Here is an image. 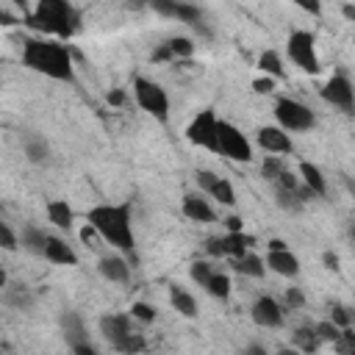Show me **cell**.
<instances>
[{
  "mask_svg": "<svg viewBox=\"0 0 355 355\" xmlns=\"http://www.w3.org/2000/svg\"><path fill=\"white\" fill-rule=\"evenodd\" d=\"M89 225L94 227V233H100L108 244L125 250L130 255V261H136L133 255V227H130V205H94L86 214Z\"/></svg>",
  "mask_w": 355,
  "mask_h": 355,
  "instance_id": "6da1fadb",
  "label": "cell"
},
{
  "mask_svg": "<svg viewBox=\"0 0 355 355\" xmlns=\"http://www.w3.org/2000/svg\"><path fill=\"white\" fill-rule=\"evenodd\" d=\"M22 61L55 80H72V58H69V47L58 44V42H47V39H28L22 47Z\"/></svg>",
  "mask_w": 355,
  "mask_h": 355,
  "instance_id": "7a4b0ae2",
  "label": "cell"
},
{
  "mask_svg": "<svg viewBox=\"0 0 355 355\" xmlns=\"http://www.w3.org/2000/svg\"><path fill=\"white\" fill-rule=\"evenodd\" d=\"M28 22L44 33H55L61 39H69L78 33L80 28V14L72 3H64V0H42L33 14L28 17Z\"/></svg>",
  "mask_w": 355,
  "mask_h": 355,
  "instance_id": "3957f363",
  "label": "cell"
},
{
  "mask_svg": "<svg viewBox=\"0 0 355 355\" xmlns=\"http://www.w3.org/2000/svg\"><path fill=\"white\" fill-rule=\"evenodd\" d=\"M133 94H136V103L150 116H155L158 122L169 119V97H166L164 86H158L155 80H147V78H136L133 80Z\"/></svg>",
  "mask_w": 355,
  "mask_h": 355,
  "instance_id": "277c9868",
  "label": "cell"
},
{
  "mask_svg": "<svg viewBox=\"0 0 355 355\" xmlns=\"http://www.w3.org/2000/svg\"><path fill=\"white\" fill-rule=\"evenodd\" d=\"M216 150L222 153V155H227L230 161H252V147H250V141H247V136L236 128V125H230V122H216Z\"/></svg>",
  "mask_w": 355,
  "mask_h": 355,
  "instance_id": "5b68a950",
  "label": "cell"
},
{
  "mask_svg": "<svg viewBox=\"0 0 355 355\" xmlns=\"http://www.w3.org/2000/svg\"><path fill=\"white\" fill-rule=\"evenodd\" d=\"M288 47V58L302 69V72H311L316 75L319 72V55H316V39L311 31H294L286 42Z\"/></svg>",
  "mask_w": 355,
  "mask_h": 355,
  "instance_id": "8992f818",
  "label": "cell"
},
{
  "mask_svg": "<svg viewBox=\"0 0 355 355\" xmlns=\"http://www.w3.org/2000/svg\"><path fill=\"white\" fill-rule=\"evenodd\" d=\"M275 116H277V122H280V128H283L286 133H288V130H311L313 122H316L313 111H311L308 105L291 100V97H280V100L275 103Z\"/></svg>",
  "mask_w": 355,
  "mask_h": 355,
  "instance_id": "52a82bcc",
  "label": "cell"
},
{
  "mask_svg": "<svg viewBox=\"0 0 355 355\" xmlns=\"http://www.w3.org/2000/svg\"><path fill=\"white\" fill-rule=\"evenodd\" d=\"M216 116H214V111H200L194 119H191V125L186 128V139L191 141V144H197V147H205V150H216Z\"/></svg>",
  "mask_w": 355,
  "mask_h": 355,
  "instance_id": "ba28073f",
  "label": "cell"
},
{
  "mask_svg": "<svg viewBox=\"0 0 355 355\" xmlns=\"http://www.w3.org/2000/svg\"><path fill=\"white\" fill-rule=\"evenodd\" d=\"M252 244H255V239L247 236V233H225V236H219V239H208L205 250H208L211 255H230V258L236 261V258H241V255L247 252V247H252Z\"/></svg>",
  "mask_w": 355,
  "mask_h": 355,
  "instance_id": "9c48e42d",
  "label": "cell"
},
{
  "mask_svg": "<svg viewBox=\"0 0 355 355\" xmlns=\"http://www.w3.org/2000/svg\"><path fill=\"white\" fill-rule=\"evenodd\" d=\"M194 180H197L200 189H205V191H208L214 200H219L222 205H236V191H233L230 180H225V178H219V175H214V172H208V169H200V172L194 175Z\"/></svg>",
  "mask_w": 355,
  "mask_h": 355,
  "instance_id": "30bf717a",
  "label": "cell"
},
{
  "mask_svg": "<svg viewBox=\"0 0 355 355\" xmlns=\"http://www.w3.org/2000/svg\"><path fill=\"white\" fill-rule=\"evenodd\" d=\"M322 97L344 111H352V83L347 75H333L324 86H322Z\"/></svg>",
  "mask_w": 355,
  "mask_h": 355,
  "instance_id": "8fae6325",
  "label": "cell"
},
{
  "mask_svg": "<svg viewBox=\"0 0 355 355\" xmlns=\"http://www.w3.org/2000/svg\"><path fill=\"white\" fill-rule=\"evenodd\" d=\"M252 322L261 327H280L283 324V308L272 297H261L252 305Z\"/></svg>",
  "mask_w": 355,
  "mask_h": 355,
  "instance_id": "7c38bea8",
  "label": "cell"
},
{
  "mask_svg": "<svg viewBox=\"0 0 355 355\" xmlns=\"http://www.w3.org/2000/svg\"><path fill=\"white\" fill-rule=\"evenodd\" d=\"M258 144H261L263 150H269V153H291V150H294L288 133H286L283 128H272V125L258 130Z\"/></svg>",
  "mask_w": 355,
  "mask_h": 355,
  "instance_id": "4fadbf2b",
  "label": "cell"
},
{
  "mask_svg": "<svg viewBox=\"0 0 355 355\" xmlns=\"http://www.w3.org/2000/svg\"><path fill=\"white\" fill-rule=\"evenodd\" d=\"M42 255L47 261H53V263H61V266H75L78 263L75 250L64 239H55V236H47V244H44V252Z\"/></svg>",
  "mask_w": 355,
  "mask_h": 355,
  "instance_id": "5bb4252c",
  "label": "cell"
},
{
  "mask_svg": "<svg viewBox=\"0 0 355 355\" xmlns=\"http://www.w3.org/2000/svg\"><path fill=\"white\" fill-rule=\"evenodd\" d=\"M266 266H269L272 272L283 275V277H294V275L300 272V261H297L294 252H288V247H286V250H272V252L266 255Z\"/></svg>",
  "mask_w": 355,
  "mask_h": 355,
  "instance_id": "9a60e30c",
  "label": "cell"
},
{
  "mask_svg": "<svg viewBox=\"0 0 355 355\" xmlns=\"http://www.w3.org/2000/svg\"><path fill=\"white\" fill-rule=\"evenodd\" d=\"M100 330H103V336H105L111 344H116L122 336L133 333L130 313H128V316H125V313H111V316H103V319H100Z\"/></svg>",
  "mask_w": 355,
  "mask_h": 355,
  "instance_id": "2e32d148",
  "label": "cell"
},
{
  "mask_svg": "<svg viewBox=\"0 0 355 355\" xmlns=\"http://www.w3.org/2000/svg\"><path fill=\"white\" fill-rule=\"evenodd\" d=\"M155 11L166 14V17H175L180 22H189V25H197L202 19V11L197 6H189V3H155Z\"/></svg>",
  "mask_w": 355,
  "mask_h": 355,
  "instance_id": "e0dca14e",
  "label": "cell"
},
{
  "mask_svg": "<svg viewBox=\"0 0 355 355\" xmlns=\"http://www.w3.org/2000/svg\"><path fill=\"white\" fill-rule=\"evenodd\" d=\"M183 214H186L189 219H194V222H214V219H216L214 208H211L208 200H202L200 194H186V197H183Z\"/></svg>",
  "mask_w": 355,
  "mask_h": 355,
  "instance_id": "ac0fdd59",
  "label": "cell"
},
{
  "mask_svg": "<svg viewBox=\"0 0 355 355\" xmlns=\"http://www.w3.org/2000/svg\"><path fill=\"white\" fill-rule=\"evenodd\" d=\"M100 275L111 283H125L130 277V266H128V261H122L116 255H105V258H100Z\"/></svg>",
  "mask_w": 355,
  "mask_h": 355,
  "instance_id": "d6986e66",
  "label": "cell"
},
{
  "mask_svg": "<svg viewBox=\"0 0 355 355\" xmlns=\"http://www.w3.org/2000/svg\"><path fill=\"white\" fill-rule=\"evenodd\" d=\"M300 175H302V183L311 194H327V183H324V175L319 172V166H313L311 161H302L300 164Z\"/></svg>",
  "mask_w": 355,
  "mask_h": 355,
  "instance_id": "ffe728a7",
  "label": "cell"
},
{
  "mask_svg": "<svg viewBox=\"0 0 355 355\" xmlns=\"http://www.w3.org/2000/svg\"><path fill=\"white\" fill-rule=\"evenodd\" d=\"M61 324H64V336H67V341H69L72 347L89 341V333H86V327H83V322H80L78 313H64V316H61Z\"/></svg>",
  "mask_w": 355,
  "mask_h": 355,
  "instance_id": "44dd1931",
  "label": "cell"
},
{
  "mask_svg": "<svg viewBox=\"0 0 355 355\" xmlns=\"http://www.w3.org/2000/svg\"><path fill=\"white\" fill-rule=\"evenodd\" d=\"M47 216L61 230H69L72 227V208L67 205V200H50L47 202Z\"/></svg>",
  "mask_w": 355,
  "mask_h": 355,
  "instance_id": "7402d4cb",
  "label": "cell"
},
{
  "mask_svg": "<svg viewBox=\"0 0 355 355\" xmlns=\"http://www.w3.org/2000/svg\"><path fill=\"white\" fill-rule=\"evenodd\" d=\"M169 302H172V308L180 311L183 316H197V302H194V297H191L189 291H183L180 286H172V288H169Z\"/></svg>",
  "mask_w": 355,
  "mask_h": 355,
  "instance_id": "603a6c76",
  "label": "cell"
},
{
  "mask_svg": "<svg viewBox=\"0 0 355 355\" xmlns=\"http://www.w3.org/2000/svg\"><path fill=\"white\" fill-rule=\"evenodd\" d=\"M233 266H236V272L250 275V277H261V275L266 272V269H263V261H261L258 255H250V252H244L241 258H236Z\"/></svg>",
  "mask_w": 355,
  "mask_h": 355,
  "instance_id": "cb8c5ba5",
  "label": "cell"
},
{
  "mask_svg": "<svg viewBox=\"0 0 355 355\" xmlns=\"http://www.w3.org/2000/svg\"><path fill=\"white\" fill-rule=\"evenodd\" d=\"M116 352H122V355H136V352H141L144 349V336L141 333H128V336H122L116 344H111Z\"/></svg>",
  "mask_w": 355,
  "mask_h": 355,
  "instance_id": "d4e9b609",
  "label": "cell"
},
{
  "mask_svg": "<svg viewBox=\"0 0 355 355\" xmlns=\"http://www.w3.org/2000/svg\"><path fill=\"white\" fill-rule=\"evenodd\" d=\"M205 288H208L211 297H216V300H227V297H230V277L222 275V272H214Z\"/></svg>",
  "mask_w": 355,
  "mask_h": 355,
  "instance_id": "484cf974",
  "label": "cell"
},
{
  "mask_svg": "<svg viewBox=\"0 0 355 355\" xmlns=\"http://www.w3.org/2000/svg\"><path fill=\"white\" fill-rule=\"evenodd\" d=\"M258 67L269 75V78H283V64H280V55L275 53V50H266V53H261V58H258Z\"/></svg>",
  "mask_w": 355,
  "mask_h": 355,
  "instance_id": "4316f807",
  "label": "cell"
},
{
  "mask_svg": "<svg viewBox=\"0 0 355 355\" xmlns=\"http://www.w3.org/2000/svg\"><path fill=\"white\" fill-rule=\"evenodd\" d=\"M22 244H25V250H31V252H44L47 233L39 230V227H25V233H22Z\"/></svg>",
  "mask_w": 355,
  "mask_h": 355,
  "instance_id": "83f0119b",
  "label": "cell"
},
{
  "mask_svg": "<svg viewBox=\"0 0 355 355\" xmlns=\"http://www.w3.org/2000/svg\"><path fill=\"white\" fill-rule=\"evenodd\" d=\"M294 344H297L302 352H316V347H319V338H316V333H313V330H308V327H300V330L294 333Z\"/></svg>",
  "mask_w": 355,
  "mask_h": 355,
  "instance_id": "f1b7e54d",
  "label": "cell"
},
{
  "mask_svg": "<svg viewBox=\"0 0 355 355\" xmlns=\"http://www.w3.org/2000/svg\"><path fill=\"white\" fill-rule=\"evenodd\" d=\"M166 47H169L172 58H189V55L194 53V44H191V39H183V36H178V39H169V42H166Z\"/></svg>",
  "mask_w": 355,
  "mask_h": 355,
  "instance_id": "f546056e",
  "label": "cell"
},
{
  "mask_svg": "<svg viewBox=\"0 0 355 355\" xmlns=\"http://www.w3.org/2000/svg\"><path fill=\"white\" fill-rule=\"evenodd\" d=\"M333 344H336L338 355H355V333L349 327H341V333H338V338Z\"/></svg>",
  "mask_w": 355,
  "mask_h": 355,
  "instance_id": "4dcf8cb0",
  "label": "cell"
},
{
  "mask_svg": "<svg viewBox=\"0 0 355 355\" xmlns=\"http://www.w3.org/2000/svg\"><path fill=\"white\" fill-rule=\"evenodd\" d=\"M189 275H191V280H194V283H200V286L205 288L214 272H211V266H208L205 261H194V263H191V269H189Z\"/></svg>",
  "mask_w": 355,
  "mask_h": 355,
  "instance_id": "1f68e13d",
  "label": "cell"
},
{
  "mask_svg": "<svg viewBox=\"0 0 355 355\" xmlns=\"http://www.w3.org/2000/svg\"><path fill=\"white\" fill-rule=\"evenodd\" d=\"M130 319H139V322L150 324V322H155V311L147 302H133L130 305Z\"/></svg>",
  "mask_w": 355,
  "mask_h": 355,
  "instance_id": "d6a6232c",
  "label": "cell"
},
{
  "mask_svg": "<svg viewBox=\"0 0 355 355\" xmlns=\"http://www.w3.org/2000/svg\"><path fill=\"white\" fill-rule=\"evenodd\" d=\"M313 333H316V338H319V341H336L341 330H338L333 322H319V324L313 327Z\"/></svg>",
  "mask_w": 355,
  "mask_h": 355,
  "instance_id": "836d02e7",
  "label": "cell"
},
{
  "mask_svg": "<svg viewBox=\"0 0 355 355\" xmlns=\"http://www.w3.org/2000/svg\"><path fill=\"white\" fill-rule=\"evenodd\" d=\"M261 169H263V178L275 180V178H277V175H280V172H283L286 166H283V161H280L277 155H269V158L263 161V166H261Z\"/></svg>",
  "mask_w": 355,
  "mask_h": 355,
  "instance_id": "e575fe53",
  "label": "cell"
},
{
  "mask_svg": "<svg viewBox=\"0 0 355 355\" xmlns=\"http://www.w3.org/2000/svg\"><path fill=\"white\" fill-rule=\"evenodd\" d=\"M25 153L31 161H44L47 158V144L44 141H28L25 144Z\"/></svg>",
  "mask_w": 355,
  "mask_h": 355,
  "instance_id": "d590c367",
  "label": "cell"
},
{
  "mask_svg": "<svg viewBox=\"0 0 355 355\" xmlns=\"http://www.w3.org/2000/svg\"><path fill=\"white\" fill-rule=\"evenodd\" d=\"M0 250H17V236L6 222H0Z\"/></svg>",
  "mask_w": 355,
  "mask_h": 355,
  "instance_id": "8d00e7d4",
  "label": "cell"
},
{
  "mask_svg": "<svg viewBox=\"0 0 355 355\" xmlns=\"http://www.w3.org/2000/svg\"><path fill=\"white\" fill-rule=\"evenodd\" d=\"M333 324L338 327H349V313H347V308L344 305H333Z\"/></svg>",
  "mask_w": 355,
  "mask_h": 355,
  "instance_id": "74e56055",
  "label": "cell"
},
{
  "mask_svg": "<svg viewBox=\"0 0 355 355\" xmlns=\"http://www.w3.org/2000/svg\"><path fill=\"white\" fill-rule=\"evenodd\" d=\"M302 302H305V297H302L300 288H288V291H286V305H288V308H300Z\"/></svg>",
  "mask_w": 355,
  "mask_h": 355,
  "instance_id": "f35d334b",
  "label": "cell"
},
{
  "mask_svg": "<svg viewBox=\"0 0 355 355\" xmlns=\"http://www.w3.org/2000/svg\"><path fill=\"white\" fill-rule=\"evenodd\" d=\"M252 89H255L258 94H269V92L275 89V80H272V78H258V80H252Z\"/></svg>",
  "mask_w": 355,
  "mask_h": 355,
  "instance_id": "ab89813d",
  "label": "cell"
},
{
  "mask_svg": "<svg viewBox=\"0 0 355 355\" xmlns=\"http://www.w3.org/2000/svg\"><path fill=\"white\" fill-rule=\"evenodd\" d=\"M72 355H97V349L86 341V344H75V347H72Z\"/></svg>",
  "mask_w": 355,
  "mask_h": 355,
  "instance_id": "60d3db41",
  "label": "cell"
},
{
  "mask_svg": "<svg viewBox=\"0 0 355 355\" xmlns=\"http://www.w3.org/2000/svg\"><path fill=\"white\" fill-rule=\"evenodd\" d=\"M172 58V53H169V47L166 44H161L155 53H153V61H169Z\"/></svg>",
  "mask_w": 355,
  "mask_h": 355,
  "instance_id": "b9f144b4",
  "label": "cell"
},
{
  "mask_svg": "<svg viewBox=\"0 0 355 355\" xmlns=\"http://www.w3.org/2000/svg\"><path fill=\"white\" fill-rule=\"evenodd\" d=\"M108 103H111V105H122V103H125V92H122V89L108 92Z\"/></svg>",
  "mask_w": 355,
  "mask_h": 355,
  "instance_id": "7bdbcfd3",
  "label": "cell"
},
{
  "mask_svg": "<svg viewBox=\"0 0 355 355\" xmlns=\"http://www.w3.org/2000/svg\"><path fill=\"white\" fill-rule=\"evenodd\" d=\"M225 225H227V233H241V219H239V216L225 219Z\"/></svg>",
  "mask_w": 355,
  "mask_h": 355,
  "instance_id": "ee69618b",
  "label": "cell"
},
{
  "mask_svg": "<svg viewBox=\"0 0 355 355\" xmlns=\"http://www.w3.org/2000/svg\"><path fill=\"white\" fill-rule=\"evenodd\" d=\"M322 261H324V266H327V269H338V255L324 252V255H322Z\"/></svg>",
  "mask_w": 355,
  "mask_h": 355,
  "instance_id": "f6af8a7d",
  "label": "cell"
},
{
  "mask_svg": "<svg viewBox=\"0 0 355 355\" xmlns=\"http://www.w3.org/2000/svg\"><path fill=\"white\" fill-rule=\"evenodd\" d=\"M241 355H269V352H266V349H263L261 344H250V347H247V349H244Z\"/></svg>",
  "mask_w": 355,
  "mask_h": 355,
  "instance_id": "bcb514c9",
  "label": "cell"
},
{
  "mask_svg": "<svg viewBox=\"0 0 355 355\" xmlns=\"http://www.w3.org/2000/svg\"><path fill=\"white\" fill-rule=\"evenodd\" d=\"M305 11H311V14H319V3H300Z\"/></svg>",
  "mask_w": 355,
  "mask_h": 355,
  "instance_id": "7dc6e473",
  "label": "cell"
},
{
  "mask_svg": "<svg viewBox=\"0 0 355 355\" xmlns=\"http://www.w3.org/2000/svg\"><path fill=\"white\" fill-rule=\"evenodd\" d=\"M272 250H286V244H283L280 239H272V241H269V252H272Z\"/></svg>",
  "mask_w": 355,
  "mask_h": 355,
  "instance_id": "c3c4849f",
  "label": "cell"
},
{
  "mask_svg": "<svg viewBox=\"0 0 355 355\" xmlns=\"http://www.w3.org/2000/svg\"><path fill=\"white\" fill-rule=\"evenodd\" d=\"M344 17H347V19H352V17H355V6H349V3H347V6H344Z\"/></svg>",
  "mask_w": 355,
  "mask_h": 355,
  "instance_id": "681fc988",
  "label": "cell"
},
{
  "mask_svg": "<svg viewBox=\"0 0 355 355\" xmlns=\"http://www.w3.org/2000/svg\"><path fill=\"white\" fill-rule=\"evenodd\" d=\"M277 355H300V352H297V349H280Z\"/></svg>",
  "mask_w": 355,
  "mask_h": 355,
  "instance_id": "f907efd6",
  "label": "cell"
},
{
  "mask_svg": "<svg viewBox=\"0 0 355 355\" xmlns=\"http://www.w3.org/2000/svg\"><path fill=\"white\" fill-rule=\"evenodd\" d=\"M3 286H6V272L0 269V288H3Z\"/></svg>",
  "mask_w": 355,
  "mask_h": 355,
  "instance_id": "816d5d0a",
  "label": "cell"
}]
</instances>
